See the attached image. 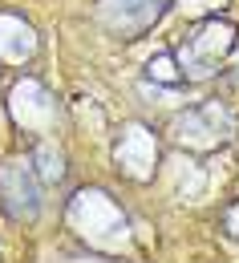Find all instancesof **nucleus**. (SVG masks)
Segmentation results:
<instances>
[{"instance_id":"f257e3e1","label":"nucleus","mask_w":239,"mask_h":263,"mask_svg":"<svg viewBox=\"0 0 239 263\" xmlns=\"http://www.w3.org/2000/svg\"><path fill=\"white\" fill-rule=\"evenodd\" d=\"M235 45V29L231 25H219V21H207L195 29V36L182 45V69H191L195 77H203L211 69H219V61L227 57V49Z\"/></svg>"},{"instance_id":"f03ea898","label":"nucleus","mask_w":239,"mask_h":263,"mask_svg":"<svg viewBox=\"0 0 239 263\" xmlns=\"http://www.w3.org/2000/svg\"><path fill=\"white\" fill-rule=\"evenodd\" d=\"M162 4L167 0H102L98 4V16L118 36H138L162 16Z\"/></svg>"}]
</instances>
